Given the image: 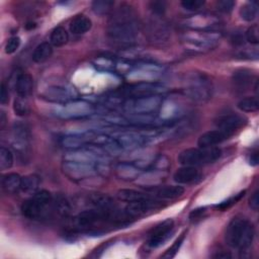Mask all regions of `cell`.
<instances>
[{
	"label": "cell",
	"mask_w": 259,
	"mask_h": 259,
	"mask_svg": "<svg viewBox=\"0 0 259 259\" xmlns=\"http://www.w3.org/2000/svg\"><path fill=\"white\" fill-rule=\"evenodd\" d=\"M141 31V23L137 12L128 5H121L111 14L106 33L108 38L119 47L133 46Z\"/></svg>",
	"instance_id": "1"
},
{
	"label": "cell",
	"mask_w": 259,
	"mask_h": 259,
	"mask_svg": "<svg viewBox=\"0 0 259 259\" xmlns=\"http://www.w3.org/2000/svg\"><path fill=\"white\" fill-rule=\"evenodd\" d=\"M255 229L253 224L245 218L236 217L227 226L225 241L233 249L245 251L254 240Z\"/></svg>",
	"instance_id": "2"
},
{
	"label": "cell",
	"mask_w": 259,
	"mask_h": 259,
	"mask_svg": "<svg viewBox=\"0 0 259 259\" xmlns=\"http://www.w3.org/2000/svg\"><path fill=\"white\" fill-rule=\"evenodd\" d=\"M222 34L218 30L204 31L188 29L181 35V41L186 50L204 53L212 50L220 42Z\"/></svg>",
	"instance_id": "3"
},
{
	"label": "cell",
	"mask_w": 259,
	"mask_h": 259,
	"mask_svg": "<svg viewBox=\"0 0 259 259\" xmlns=\"http://www.w3.org/2000/svg\"><path fill=\"white\" fill-rule=\"evenodd\" d=\"M21 213L30 220H40L54 209V199L48 190H39L21 204Z\"/></svg>",
	"instance_id": "4"
},
{
	"label": "cell",
	"mask_w": 259,
	"mask_h": 259,
	"mask_svg": "<svg viewBox=\"0 0 259 259\" xmlns=\"http://www.w3.org/2000/svg\"><path fill=\"white\" fill-rule=\"evenodd\" d=\"M183 91L193 102L204 103L211 98L212 85L204 74L191 73L184 81Z\"/></svg>",
	"instance_id": "5"
},
{
	"label": "cell",
	"mask_w": 259,
	"mask_h": 259,
	"mask_svg": "<svg viewBox=\"0 0 259 259\" xmlns=\"http://www.w3.org/2000/svg\"><path fill=\"white\" fill-rule=\"evenodd\" d=\"M222 156V150L218 147L189 148L178 155V162L182 166H199L214 163Z\"/></svg>",
	"instance_id": "6"
},
{
	"label": "cell",
	"mask_w": 259,
	"mask_h": 259,
	"mask_svg": "<svg viewBox=\"0 0 259 259\" xmlns=\"http://www.w3.org/2000/svg\"><path fill=\"white\" fill-rule=\"evenodd\" d=\"M163 100L160 94L144 96L135 99H127L123 103L124 110L133 115H151L157 111Z\"/></svg>",
	"instance_id": "7"
},
{
	"label": "cell",
	"mask_w": 259,
	"mask_h": 259,
	"mask_svg": "<svg viewBox=\"0 0 259 259\" xmlns=\"http://www.w3.org/2000/svg\"><path fill=\"white\" fill-rule=\"evenodd\" d=\"M146 35L151 44L164 45L169 40L171 30L162 16L153 14L146 24Z\"/></svg>",
	"instance_id": "8"
},
{
	"label": "cell",
	"mask_w": 259,
	"mask_h": 259,
	"mask_svg": "<svg viewBox=\"0 0 259 259\" xmlns=\"http://www.w3.org/2000/svg\"><path fill=\"white\" fill-rule=\"evenodd\" d=\"M96 170L97 169L94 167V165H91V164L71 162V161H64L62 164L63 173L68 178L74 181H81V180L93 177L97 173Z\"/></svg>",
	"instance_id": "9"
},
{
	"label": "cell",
	"mask_w": 259,
	"mask_h": 259,
	"mask_svg": "<svg viewBox=\"0 0 259 259\" xmlns=\"http://www.w3.org/2000/svg\"><path fill=\"white\" fill-rule=\"evenodd\" d=\"M163 88L157 84H153L150 82H139L137 84H133L122 88L119 92V97L122 99L123 97L127 99H135L144 96L159 94Z\"/></svg>",
	"instance_id": "10"
},
{
	"label": "cell",
	"mask_w": 259,
	"mask_h": 259,
	"mask_svg": "<svg viewBox=\"0 0 259 259\" xmlns=\"http://www.w3.org/2000/svg\"><path fill=\"white\" fill-rule=\"evenodd\" d=\"M174 222L171 219H167L158 224L149 234L147 245L150 248H158L163 245L173 234Z\"/></svg>",
	"instance_id": "11"
},
{
	"label": "cell",
	"mask_w": 259,
	"mask_h": 259,
	"mask_svg": "<svg viewBox=\"0 0 259 259\" xmlns=\"http://www.w3.org/2000/svg\"><path fill=\"white\" fill-rule=\"evenodd\" d=\"M94 112V107L84 100H73L66 102L59 111V115L64 118H79L90 115Z\"/></svg>",
	"instance_id": "12"
},
{
	"label": "cell",
	"mask_w": 259,
	"mask_h": 259,
	"mask_svg": "<svg viewBox=\"0 0 259 259\" xmlns=\"http://www.w3.org/2000/svg\"><path fill=\"white\" fill-rule=\"evenodd\" d=\"M184 25L192 30L212 31L220 26V19L211 14H196L186 18Z\"/></svg>",
	"instance_id": "13"
},
{
	"label": "cell",
	"mask_w": 259,
	"mask_h": 259,
	"mask_svg": "<svg viewBox=\"0 0 259 259\" xmlns=\"http://www.w3.org/2000/svg\"><path fill=\"white\" fill-rule=\"evenodd\" d=\"M246 123L247 118L238 113H225L214 119L215 126L230 135H234L236 131L243 127Z\"/></svg>",
	"instance_id": "14"
},
{
	"label": "cell",
	"mask_w": 259,
	"mask_h": 259,
	"mask_svg": "<svg viewBox=\"0 0 259 259\" xmlns=\"http://www.w3.org/2000/svg\"><path fill=\"white\" fill-rule=\"evenodd\" d=\"M161 206H162L161 201L155 198L149 197L143 200L128 202L124 211L133 219L136 217H141L143 214H146L147 212L155 210Z\"/></svg>",
	"instance_id": "15"
},
{
	"label": "cell",
	"mask_w": 259,
	"mask_h": 259,
	"mask_svg": "<svg viewBox=\"0 0 259 259\" xmlns=\"http://www.w3.org/2000/svg\"><path fill=\"white\" fill-rule=\"evenodd\" d=\"M255 75L248 69H238L233 73L232 84L236 91L245 92L252 87Z\"/></svg>",
	"instance_id": "16"
},
{
	"label": "cell",
	"mask_w": 259,
	"mask_h": 259,
	"mask_svg": "<svg viewBox=\"0 0 259 259\" xmlns=\"http://www.w3.org/2000/svg\"><path fill=\"white\" fill-rule=\"evenodd\" d=\"M231 136L232 135H230L229 133L222 131L220 128L207 131L199 136V138L197 140V145H198V147H201V148L214 147V146L223 143L224 141L228 140Z\"/></svg>",
	"instance_id": "17"
},
{
	"label": "cell",
	"mask_w": 259,
	"mask_h": 259,
	"mask_svg": "<svg viewBox=\"0 0 259 259\" xmlns=\"http://www.w3.org/2000/svg\"><path fill=\"white\" fill-rule=\"evenodd\" d=\"M115 140L121 149L124 150H134L141 147L145 143H148L145 135L136 132L122 133Z\"/></svg>",
	"instance_id": "18"
},
{
	"label": "cell",
	"mask_w": 259,
	"mask_h": 259,
	"mask_svg": "<svg viewBox=\"0 0 259 259\" xmlns=\"http://www.w3.org/2000/svg\"><path fill=\"white\" fill-rule=\"evenodd\" d=\"M29 131L28 128L22 124H15L12 128V146L18 152L26 151L29 146Z\"/></svg>",
	"instance_id": "19"
},
{
	"label": "cell",
	"mask_w": 259,
	"mask_h": 259,
	"mask_svg": "<svg viewBox=\"0 0 259 259\" xmlns=\"http://www.w3.org/2000/svg\"><path fill=\"white\" fill-rule=\"evenodd\" d=\"M42 96L49 101L61 103V102H68V100H70L74 96V93L72 89H69L65 86L54 85V86H50L44 92Z\"/></svg>",
	"instance_id": "20"
},
{
	"label": "cell",
	"mask_w": 259,
	"mask_h": 259,
	"mask_svg": "<svg viewBox=\"0 0 259 259\" xmlns=\"http://www.w3.org/2000/svg\"><path fill=\"white\" fill-rule=\"evenodd\" d=\"M64 160L94 165L98 160V155L95 151H92V150L76 149L66 153L64 156Z\"/></svg>",
	"instance_id": "21"
},
{
	"label": "cell",
	"mask_w": 259,
	"mask_h": 259,
	"mask_svg": "<svg viewBox=\"0 0 259 259\" xmlns=\"http://www.w3.org/2000/svg\"><path fill=\"white\" fill-rule=\"evenodd\" d=\"M161 68L153 64H144L137 68V70L131 72L130 78L135 80H142V82H148L149 80L155 79L159 76Z\"/></svg>",
	"instance_id": "22"
},
{
	"label": "cell",
	"mask_w": 259,
	"mask_h": 259,
	"mask_svg": "<svg viewBox=\"0 0 259 259\" xmlns=\"http://www.w3.org/2000/svg\"><path fill=\"white\" fill-rule=\"evenodd\" d=\"M96 136L93 133H82V134H72L65 136L62 140V145L68 149H79L89 142H92Z\"/></svg>",
	"instance_id": "23"
},
{
	"label": "cell",
	"mask_w": 259,
	"mask_h": 259,
	"mask_svg": "<svg viewBox=\"0 0 259 259\" xmlns=\"http://www.w3.org/2000/svg\"><path fill=\"white\" fill-rule=\"evenodd\" d=\"M199 177V172L194 166H182L177 169L173 175V180L177 184H190Z\"/></svg>",
	"instance_id": "24"
},
{
	"label": "cell",
	"mask_w": 259,
	"mask_h": 259,
	"mask_svg": "<svg viewBox=\"0 0 259 259\" xmlns=\"http://www.w3.org/2000/svg\"><path fill=\"white\" fill-rule=\"evenodd\" d=\"M33 90V78L27 73H20L15 81V91L17 96L27 98Z\"/></svg>",
	"instance_id": "25"
},
{
	"label": "cell",
	"mask_w": 259,
	"mask_h": 259,
	"mask_svg": "<svg viewBox=\"0 0 259 259\" xmlns=\"http://www.w3.org/2000/svg\"><path fill=\"white\" fill-rule=\"evenodd\" d=\"M156 196L162 199H174L184 193V188L180 185H162L151 188Z\"/></svg>",
	"instance_id": "26"
},
{
	"label": "cell",
	"mask_w": 259,
	"mask_h": 259,
	"mask_svg": "<svg viewBox=\"0 0 259 259\" xmlns=\"http://www.w3.org/2000/svg\"><path fill=\"white\" fill-rule=\"evenodd\" d=\"M91 26H92L91 19L83 14L76 15L69 24L70 31L73 34H83L88 30H90Z\"/></svg>",
	"instance_id": "27"
},
{
	"label": "cell",
	"mask_w": 259,
	"mask_h": 259,
	"mask_svg": "<svg viewBox=\"0 0 259 259\" xmlns=\"http://www.w3.org/2000/svg\"><path fill=\"white\" fill-rule=\"evenodd\" d=\"M115 172L116 175L122 180H134L138 179L142 173V170L135 164L133 165L128 163H120L115 167Z\"/></svg>",
	"instance_id": "28"
},
{
	"label": "cell",
	"mask_w": 259,
	"mask_h": 259,
	"mask_svg": "<svg viewBox=\"0 0 259 259\" xmlns=\"http://www.w3.org/2000/svg\"><path fill=\"white\" fill-rule=\"evenodd\" d=\"M89 204H91L94 208L99 209H113L116 208L114 201L111 197L103 193H93L88 197Z\"/></svg>",
	"instance_id": "29"
},
{
	"label": "cell",
	"mask_w": 259,
	"mask_h": 259,
	"mask_svg": "<svg viewBox=\"0 0 259 259\" xmlns=\"http://www.w3.org/2000/svg\"><path fill=\"white\" fill-rule=\"evenodd\" d=\"M22 177L17 173H8L2 177L1 186L7 193H14L20 190Z\"/></svg>",
	"instance_id": "30"
},
{
	"label": "cell",
	"mask_w": 259,
	"mask_h": 259,
	"mask_svg": "<svg viewBox=\"0 0 259 259\" xmlns=\"http://www.w3.org/2000/svg\"><path fill=\"white\" fill-rule=\"evenodd\" d=\"M53 54V46L49 41L40 42L32 52L31 59L34 63H42L51 58Z\"/></svg>",
	"instance_id": "31"
},
{
	"label": "cell",
	"mask_w": 259,
	"mask_h": 259,
	"mask_svg": "<svg viewBox=\"0 0 259 259\" xmlns=\"http://www.w3.org/2000/svg\"><path fill=\"white\" fill-rule=\"evenodd\" d=\"M40 179L36 174H29L24 177H22L21 185H20V191H22L25 194H34L39 186Z\"/></svg>",
	"instance_id": "32"
},
{
	"label": "cell",
	"mask_w": 259,
	"mask_h": 259,
	"mask_svg": "<svg viewBox=\"0 0 259 259\" xmlns=\"http://www.w3.org/2000/svg\"><path fill=\"white\" fill-rule=\"evenodd\" d=\"M116 196L119 200L125 201L127 203L143 200V199L151 197L149 194L135 190V189H120L117 191Z\"/></svg>",
	"instance_id": "33"
},
{
	"label": "cell",
	"mask_w": 259,
	"mask_h": 259,
	"mask_svg": "<svg viewBox=\"0 0 259 259\" xmlns=\"http://www.w3.org/2000/svg\"><path fill=\"white\" fill-rule=\"evenodd\" d=\"M69 40V34L63 26L55 27L50 35V44L54 47H63Z\"/></svg>",
	"instance_id": "34"
},
{
	"label": "cell",
	"mask_w": 259,
	"mask_h": 259,
	"mask_svg": "<svg viewBox=\"0 0 259 259\" xmlns=\"http://www.w3.org/2000/svg\"><path fill=\"white\" fill-rule=\"evenodd\" d=\"M240 16L243 20L251 22L253 21L257 15H258V6L257 3L252 1V2H247L245 3L241 8H240Z\"/></svg>",
	"instance_id": "35"
},
{
	"label": "cell",
	"mask_w": 259,
	"mask_h": 259,
	"mask_svg": "<svg viewBox=\"0 0 259 259\" xmlns=\"http://www.w3.org/2000/svg\"><path fill=\"white\" fill-rule=\"evenodd\" d=\"M237 107L243 112H255L259 108V100L255 96H248L242 98L237 103Z\"/></svg>",
	"instance_id": "36"
},
{
	"label": "cell",
	"mask_w": 259,
	"mask_h": 259,
	"mask_svg": "<svg viewBox=\"0 0 259 259\" xmlns=\"http://www.w3.org/2000/svg\"><path fill=\"white\" fill-rule=\"evenodd\" d=\"M14 157L10 149L6 147L0 148V169L7 170L13 166Z\"/></svg>",
	"instance_id": "37"
},
{
	"label": "cell",
	"mask_w": 259,
	"mask_h": 259,
	"mask_svg": "<svg viewBox=\"0 0 259 259\" xmlns=\"http://www.w3.org/2000/svg\"><path fill=\"white\" fill-rule=\"evenodd\" d=\"M114 6V2L110 0H95L92 2V10L99 15L107 14Z\"/></svg>",
	"instance_id": "38"
},
{
	"label": "cell",
	"mask_w": 259,
	"mask_h": 259,
	"mask_svg": "<svg viewBox=\"0 0 259 259\" xmlns=\"http://www.w3.org/2000/svg\"><path fill=\"white\" fill-rule=\"evenodd\" d=\"M54 210L62 217H67L71 212V205L66 197L59 196L54 200Z\"/></svg>",
	"instance_id": "39"
},
{
	"label": "cell",
	"mask_w": 259,
	"mask_h": 259,
	"mask_svg": "<svg viewBox=\"0 0 259 259\" xmlns=\"http://www.w3.org/2000/svg\"><path fill=\"white\" fill-rule=\"evenodd\" d=\"M13 110L15 114L19 116H24L29 112V107L26 98L17 96L13 102Z\"/></svg>",
	"instance_id": "40"
},
{
	"label": "cell",
	"mask_w": 259,
	"mask_h": 259,
	"mask_svg": "<svg viewBox=\"0 0 259 259\" xmlns=\"http://www.w3.org/2000/svg\"><path fill=\"white\" fill-rule=\"evenodd\" d=\"M184 238H185V233L181 234L178 237V239L172 244V246L161 257L162 258H173L176 255V253L178 252V250L180 249V247H181V245H182V243L184 241Z\"/></svg>",
	"instance_id": "41"
},
{
	"label": "cell",
	"mask_w": 259,
	"mask_h": 259,
	"mask_svg": "<svg viewBox=\"0 0 259 259\" xmlns=\"http://www.w3.org/2000/svg\"><path fill=\"white\" fill-rule=\"evenodd\" d=\"M149 8L152 11V14L158 15V16H163V14L165 13L166 8H167V3L165 1H159V0L151 1L149 3Z\"/></svg>",
	"instance_id": "42"
},
{
	"label": "cell",
	"mask_w": 259,
	"mask_h": 259,
	"mask_svg": "<svg viewBox=\"0 0 259 259\" xmlns=\"http://www.w3.org/2000/svg\"><path fill=\"white\" fill-rule=\"evenodd\" d=\"M245 37L246 39L252 44V45H257L259 42V28L257 24H253L251 25L246 33H245Z\"/></svg>",
	"instance_id": "43"
},
{
	"label": "cell",
	"mask_w": 259,
	"mask_h": 259,
	"mask_svg": "<svg viewBox=\"0 0 259 259\" xmlns=\"http://www.w3.org/2000/svg\"><path fill=\"white\" fill-rule=\"evenodd\" d=\"M205 1L203 0H183L181 1V6L188 11H197L203 5Z\"/></svg>",
	"instance_id": "44"
},
{
	"label": "cell",
	"mask_w": 259,
	"mask_h": 259,
	"mask_svg": "<svg viewBox=\"0 0 259 259\" xmlns=\"http://www.w3.org/2000/svg\"><path fill=\"white\" fill-rule=\"evenodd\" d=\"M20 46V38L18 36H11L8 38L5 45V53L6 54H13L17 51Z\"/></svg>",
	"instance_id": "45"
},
{
	"label": "cell",
	"mask_w": 259,
	"mask_h": 259,
	"mask_svg": "<svg viewBox=\"0 0 259 259\" xmlns=\"http://www.w3.org/2000/svg\"><path fill=\"white\" fill-rule=\"evenodd\" d=\"M244 194H245V191H242V192H240V193H238V194H236V195H234V196L230 197L228 200L223 201L222 203L218 204V205H217V207H218L219 209H221V210L228 209L229 207H231L232 205H234L235 203H237V201H238V200H240V199H241V197H242V196H244Z\"/></svg>",
	"instance_id": "46"
},
{
	"label": "cell",
	"mask_w": 259,
	"mask_h": 259,
	"mask_svg": "<svg viewBox=\"0 0 259 259\" xmlns=\"http://www.w3.org/2000/svg\"><path fill=\"white\" fill-rule=\"evenodd\" d=\"M169 159L164 156V155H161L157 158H155L154 160V163L152 165V167L155 169V170H159V171H164L165 169H167L169 167Z\"/></svg>",
	"instance_id": "47"
},
{
	"label": "cell",
	"mask_w": 259,
	"mask_h": 259,
	"mask_svg": "<svg viewBox=\"0 0 259 259\" xmlns=\"http://www.w3.org/2000/svg\"><path fill=\"white\" fill-rule=\"evenodd\" d=\"M235 6V1L233 0H220L217 2V7L221 12L229 13L233 10Z\"/></svg>",
	"instance_id": "48"
},
{
	"label": "cell",
	"mask_w": 259,
	"mask_h": 259,
	"mask_svg": "<svg viewBox=\"0 0 259 259\" xmlns=\"http://www.w3.org/2000/svg\"><path fill=\"white\" fill-rule=\"evenodd\" d=\"M95 66L102 70H109L114 67V63L108 58H99L95 61Z\"/></svg>",
	"instance_id": "49"
},
{
	"label": "cell",
	"mask_w": 259,
	"mask_h": 259,
	"mask_svg": "<svg viewBox=\"0 0 259 259\" xmlns=\"http://www.w3.org/2000/svg\"><path fill=\"white\" fill-rule=\"evenodd\" d=\"M249 205L253 210H258L259 207V197H258V189H256L249 198Z\"/></svg>",
	"instance_id": "50"
},
{
	"label": "cell",
	"mask_w": 259,
	"mask_h": 259,
	"mask_svg": "<svg viewBox=\"0 0 259 259\" xmlns=\"http://www.w3.org/2000/svg\"><path fill=\"white\" fill-rule=\"evenodd\" d=\"M9 101V93L4 84L1 85V91H0V102L1 104H6Z\"/></svg>",
	"instance_id": "51"
},
{
	"label": "cell",
	"mask_w": 259,
	"mask_h": 259,
	"mask_svg": "<svg viewBox=\"0 0 259 259\" xmlns=\"http://www.w3.org/2000/svg\"><path fill=\"white\" fill-rule=\"evenodd\" d=\"M205 212L204 208H197V209H193V211H191L190 213V220L191 221H196L198 219H200L202 217V214Z\"/></svg>",
	"instance_id": "52"
},
{
	"label": "cell",
	"mask_w": 259,
	"mask_h": 259,
	"mask_svg": "<svg viewBox=\"0 0 259 259\" xmlns=\"http://www.w3.org/2000/svg\"><path fill=\"white\" fill-rule=\"evenodd\" d=\"M6 122H7V117H6V114L3 110L0 111V128L3 130L4 126L6 125Z\"/></svg>",
	"instance_id": "53"
},
{
	"label": "cell",
	"mask_w": 259,
	"mask_h": 259,
	"mask_svg": "<svg viewBox=\"0 0 259 259\" xmlns=\"http://www.w3.org/2000/svg\"><path fill=\"white\" fill-rule=\"evenodd\" d=\"M212 257H214V258H231L232 255H231L230 253L226 252V251H222V252H220V253L214 254Z\"/></svg>",
	"instance_id": "54"
}]
</instances>
